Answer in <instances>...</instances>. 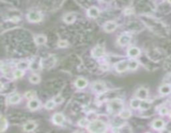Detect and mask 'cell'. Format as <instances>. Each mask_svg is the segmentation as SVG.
<instances>
[{
  "label": "cell",
  "mask_w": 171,
  "mask_h": 133,
  "mask_svg": "<svg viewBox=\"0 0 171 133\" xmlns=\"http://www.w3.org/2000/svg\"><path fill=\"white\" fill-rule=\"evenodd\" d=\"M87 128L90 133H106L108 130L107 124L102 120L98 119L90 122Z\"/></svg>",
  "instance_id": "1"
},
{
  "label": "cell",
  "mask_w": 171,
  "mask_h": 133,
  "mask_svg": "<svg viewBox=\"0 0 171 133\" xmlns=\"http://www.w3.org/2000/svg\"><path fill=\"white\" fill-rule=\"evenodd\" d=\"M108 107L111 113L113 114H119L123 110H124V103L120 99H112L109 101V102L108 104Z\"/></svg>",
  "instance_id": "2"
},
{
  "label": "cell",
  "mask_w": 171,
  "mask_h": 133,
  "mask_svg": "<svg viewBox=\"0 0 171 133\" xmlns=\"http://www.w3.org/2000/svg\"><path fill=\"white\" fill-rule=\"evenodd\" d=\"M52 120L53 122L55 124V125L60 126L62 125L63 123L65 121V117L62 113L60 112H56L55 114H53V116L52 117Z\"/></svg>",
  "instance_id": "3"
},
{
  "label": "cell",
  "mask_w": 171,
  "mask_h": 133,
  "mask_svg": "<svg viewBox=\"0 0 171 133\" xmlns=\"http://www.w3.org/2000/svg\"><path fill=\"white\" fill-rule=\"evenodd\" d=\"M28 19L31 22H39V21H41L42 19V14L39 12L32 11L30 13H28Z\"/></svg>",
  "instance_id": "4"
},
{
  "label": "cell",
  "mask_w": 171,
  "mask_h": 133,
  "mask_svg": "<svg viewBox=\"0 0 171 133\" xmlns=\"http://www.w3.org/2000/svg\"><path fill=\"white\" fill-rule=\"evenodd\" d=\"M92 87H93V90H94V92H96L99 94L104 93L105 92V90H106L105 85L101 81H96V82L93 83Z\"/></svg>",
  "instance_id": "5"
},
{
  "label": "cell",
  "mask_w": 171,
  "mask_h": 133,
  "mask_svg": "<svg viewBox=\"0 0 171 133\" xmlns=\"http://www.w3.org/2000/svg\"><path fill=\"white\" fill-rule=\"evenodd\" d=\"M149 95V91L144 88V87H140L139 89L136 92V97L139 98V100H146Z\"/></svg>",
  "instance_id": "6"
},
{
  "label": "cell",
  "mask_w": 171,
  "mask_h": 133,
  "mask_svg": "<svg viewBox=\"0 0 171 133\" xmlns=\"http://www.w3.org/2000/svg\"><path fill=\"white\" fill-rule=\"evenodd\" d=\"M115 68L117 72L119 73H123V72H125L129 68V62L128 61H120L119 63H117L115 66Z\"/></svg>",
  "instance_id": "7"
},
{
  "label": "cell",
  "mask_w": 171,
  "mask_h": 133,
  "mask_svg": "<svg viewBox=\"0 0 171 133\" xmlns=\"http://www.w3.org/2000/svg\"><path fill=\"white\" fill-rule=\"evenodd\" d=\"M40 106H41V102L38 99H36V98L28 101V106L30 110H37V109L40 107Z\"/></svg>",
  "instance_id": "8"
},
{
  "label": "cell",
  "mask_w": 171,
  "mask_h": 133,
  "mask_svg": "<svg viewBox=\"0 0 171 133\" xmlns=\"http://www.w3.org/2000/svg\"><path fill=\"white\" fill-rule=\"evenodd\" d=\"M152 127L155 130H163L165 127V122L162 119H155L152 122Z\"/></svg>",
  "instance_id": "9"
},
{
  "label": "cell",
  "mask_w": 171,
  "mask_h": 133,
  "mask_svg": "<svg viewBox=\"0 0 171 133\" xmlns=\"http://www.w3.org/2000/svg\"><path fill=\"white\" fill-rule=\"evenodd\" d=\"M87 85H88V81L85 78H83V77H79V78H78L75 81V86L79 89H83V88H85L87 87Z\"/></svg>",
  "instance_id": "10"
},
{
  "label": "cell",
  "mask_w": 171,
  "mask_h": 133,
  "mask_svg": "<svg viewBox=\"0 0 171 133\" xmlns=\"http://www.w3.org/2000/svg\"><path fill=\"white\" fill-rule=\"evenodd\" d=\"M116 27H117V24L113 21H109V22L105 23V26H104V28L108 33H111V32L114 31Z\"/></svg>",
  "instance_id": "11"
},
{
  "label": "cell",
  "mask_w": 171,
  "mask_h": 133,
  "mask_svg": "<svg viewBox=\"0 0 171 133\" xmlns=\"http://www.w3.org/2000/svg\"><path fill=\"white\" fill-rule=\"evenodd\" d=\"M36 127H37V124L35 122H33V121H28L24 125V130L27 132H30V131H33L35 129Z\"/></svg>",
  "instance_id": "12"
},
{
  "label": "cell",
  "mask_w": 171,
  "mask_h": 133,
  "mask_svg": "<svg viewBox=\"0 0 171 133\" xmlns=\"http://www.w3.org/2000/svg\"><path fill=\"white\" fill-rule=\"evenodd\" d=\"M92 52L94 57H100L105 53V48L102 46H97L93 49Z\"/></svg>",
  "instance_id": "13"
},
{
  "label": "cell",
  "mask_w": 171,
  "mask_h": 133,
  "mask_svg": "<svg viewBox=\"0 0 171 133\" xmlns=\"http://www.w3.org/2000/svg\"><path fill=\"white\" fill-rule=\"evenodd\" d=\"M20 100H21V96L17 93H13V94H11L10 97L8 98V102H9V103L11 104L19 103L20 102Z\"/></svg>",
  "instance_id": "14"
},
{
  "label": "cell",
  "mask_w": 171,
  "mask_h": 133,
  "mask_svg": "<svg viewBox=\"0 0 171 133\" xmlns=\"http://www.w3.org/2000/svg\"><path fill=\"white\" fill-rule=\"evenodd\" d=\"M130 39H131V37L129 34H123V35L119 37V44L121 46H125V45H127L130 43Z\"/></svg>",
  "instance_id": "15"
},
{
  "label": "cell",
  "mask_w": 171,
  "mask_h": 133,
  "mask_svg": "<svg viewBox=\"0 0 171 133\" xmlns=\"http://www.w3.org/2000/svg\"><path fill=\"white\" fill-rule=\"evenodd\" d=\"M159 91L161 95H168L171 93V86L169 84L162 85Z\"/></svg>",
  "instance_id": "16"
},
{
  "label": "cell",
  "mask_w": 171,
  "mask_h": 133,
  "mask_svg": "<svg viewBox=\"0 0 171 133\" xmlns=\"http://www.w3.org/2000/svg\"><path fill=\"white\" fill-rule=\"evenodd\" d=\"M128 54H129V56H130V57H135L140 54V50H139L138 48H136V47H131V48H129V50H128Z\"/></svg>",
  "instance_id": "17"
},
{
  "label": "cell",
  "mask_w": 171,
  "mask_h": 133,
  "mask_svg": "<svg viewBox=\"0 0 171 133\" xmlns=\"http://www.w3.org/2000/svg\"><path fill=\"white\" fill-rule=\"evenodd\" d=\"M88 15L89 17H91V18H97L100 15L99 8H96V7H91L90 8H88Z\"/></svg>",
  "instance_id": "18"
},
{
  "label": "cell",
  "mask_w": 171,
  "mask_h": 133,
  "mask_svg": "<svg viewBox=\"0 0 171 133\" xmlns=\"http://www.w3.org/2000/svg\"><path fill=\"white\" fill-rule=\"evenodd\" d=\"M151 106V102H149V100H142L140 102V106L139 108L143 111H145V110H148V109L150 108Z\"/></svg>",
  "instance_id": "19"
},
{
  "label": "cell",
  "mask_w": 171,
  "mask_h": 133,
  "mask_svg": "<svg viewBox=\"0 0 171 133\" xmlns=\"http://www.w3.org/2000/svg\"><path fill=\"white\" fill-rule=\"evenodd\" d=\"M64 20L68 23H71L75 20V15L73 13H69L64 15Z\"/></svg>",
  "instance_id": "20"
},
{
  "label": "cell",
  "mask_w": 171,
  "mask_h": 133,
  "mask_svg": "<svg viewBox=\"0 0 171 133\" xmlns=\"http://www.w3.org/2000/svg\"><path fill=\"white\" fill-rule=\"evenodd\" d=\"M141 100H139V98H133L132 100L130 101V106L134 109H138L140 106Z\"/></svg>",
  "instance_id": "21"
},
{
  "label": "cell",
  "mask_w": 171,
  "mask_h": 133,
  "mask_svg": "<svg viewBox=\"0 0 171 133\" xmlns=\"http://www.w3.org/2000/svg\"><path fill=\"white\" fill-rule=\"evenodd\" d=\"M119 115L120 118H122V119H128V118H130L131 117V111L130 110H128V109H124Z\"/></svg>",
  "instance_id": "22"
},
{
  "label": "cell",
  "mask_w": 171,
  "mask_h": 133,
  "mask_svg": "<svg viewBox=\"0 0 171 133\" xmlns=\"http://www.w3.org/2000/svg\"><path fill=\"white\" fill-rule=\"evenodd\" d=\"M89 123H90V121L88 118H82L78 122V125L80 127H88Z\"/></svg>",
  "instance_id": "23"
},
{
  "label": "cell",
  "mask_w": 171,
  "mask_h": 133,
  "mask_svg": "<svg viewBox=\"0 0 171 133\" xmlns=\"http://www.w3.org/2000/svg\"><path fill=\"white\" fill-rule=\"evenodd\" d=\"M119 133H132V129L127 124H124L119 127Z\"/></svg>",
  "instance_id": "24"
},
{
  "label": "cell",
  "mask_w": 171,
  "mask_h": 133,
  "mask_svg": "<svg viewBox=\"0 0 171 133\" xmlns=\"http://www.w3.org/2000/svg\"><path fill=\"white\" fill-rule=\"evenodd\" d=\"M8 127V122L3 115L1 116V132L3 133Z\"/></svg>",
  "instance_id": "25"
},
{
  "label": "cell",
  "mask_w": 171,
  "mask_h": 133,
  "mask_svg": "<svg viewBox=\"0 0 171 133\" xmlns=\"http://www.w3.org/2000/svg\"><path fill=\"white\" fill-rule=\"evenodd\" d=\"M29 81L31 83H33V84H38L39 81H40V77L37 74H32L30 77H29Z\"/></svg>",
  "instance_id": "26"
},
{
  "label": "cell",
  "mask_w": 171,
  "mask_h": 133,
  "mask_svg": "<svg viewBox=\"0 0 171 133\" xmlns=\"http://www.w3.org/2000/svg\"><path fill=\"white\" fill-rule=\"evenodd\" d=\"M24 97L28 100H32V99H34L36 98V93L34 91H28V92L25 93Z\"/></svg>",
  "instance_id": "27"
},
{
  "label": "cell",
  "mask_w": 171,
  "mask_h": 133,
  "mask_svg": "<svg viewBox=\"0 0 171 133\" xmlns=\"http://www.w3.org/2000/svg\"><path fill=\"white\" fill-rule=\"evenodd\" d=\"M35 42L37 44L42 45V44H44L46 43V38L43 35H39L38 37H36Z\"/></svg>",
  "instance_id": "28"
},
{
  "label": "cell",
  "mask_w": 171,
  "mask_h": 133,
  "mask_svg": "<svg viewBox=\"0 0 171 133\" xmlns=\"http://www.w3.org/2000/svg\"><path fill=\"white\" fill-rule=\"evenodd\" d=\"M56 103L54 102V101L53 100H49L47 102L45 103V108L48 109V110H52L55 107Z\"/></svg>",
  "instance_id": "29"
},
{
  "label": "cell",
  "mask_w": 171,
  "mask_h": 133,
  "mask_svg": "<svg viewBox=\"0 0 171 133\" xmlns=\"http://www.w3.org/2000/svg\"><path fill=\"white\" fill-rule=\"evenodd\" d=\"M139 63L136 60H131L129 62V68L130 70H135L136 68H138Z\"/></svg>",
  "instance_id": "30"
},
{
  "label": "cell",
  "mask_w": 171,
  "mask_h": 133,
  "mask_svg": "<svg viewBox=\"0 0 171 133\" xmlns=\"http://www.w3.org/2000/svg\"><path fill=\"white\" fill-rule=\"evenodd\" d=\"M13 75H14V78H20L24 76V71L21 70V69H17V70L14 71Z\"/></svg>",
  "instance_id": "31"
},
{
  "label": "cell",
  "mask_w": 171,
  "mask_h": 133,
  "mask_svg": "<svg viewBox=\"0 0 171 133\" xmlns=\"http://www.w3.org/2000/svg\"><path fill=\"white\" fill-rule=\"evenodd\" d=\"M53 100L54 101V102H55L56 105H57V104L62 103V102H64V98H63V97L61 95H58L56 96V97H54V98H53Z\"/></svg>",
  "instance_id": "32"
},
{
  "label": "cell",
  "mask_w": 171,
  "mask_h": 133,
  "mask_svg": "<svg viewBox=\"0 0 171 133\" xmlns=\"http://www.w3.org/2000/svg\"><path fill=\"white\" fill-rule=\"evenodd\" d=\"M159 112H160V114H161V115H166V114H168L169 110H168V108L166 107V106H162L160 108V110H159Z\"/></svg>",
  "instance_id": "33"
},
{
  "label": "cell",
  "mask_w": 171,
  "mask_h": 133,
  "mask_svg": "<svg viewBox=\"0 0 171 133\" xmlns=\"http://www.w3.org/2000/svg\"><path fill=\"white\" fill-rule=\"evenodd\" d=\"M58 45L60 48H65V47L68 46V42L65 40H60L58 43Z\"/></svg>",
  "instance_id": "34"
},
{
  "label": "cell",
  "mask_w": 171,
  "mask_h": 133,
  "mask_svg": "<svg viewBox=\"0 0 171 133\" xmlns=\"http://www.w3.org/2000/svg\"><path fill=\"white\" fill-rule=\"evenodd\" d=\"M19 69H21V70H23V69H24V68H28V63H24V62H21V63L19 64Z\"/></svg>",
  "instance_id": "35"
},
{
  "label": "cell",
  "mask_w": 171,
  "mask_h": 133,
  "mask_svg": "<svg viewBox=\"0 0 171 133\" xmlns=\"http://www.w3.org/2000/svg\"><path fill=\"white\" fill-rule=\"evenodd\" d=\"M160 133H171V132L169 130H167V129H163V130L160 131Z\"/></svg>",
  "instance_id": "36"
},
{
  "label": "cell",
  "mask_w": 171,
  "mask_h": 133,
  "mask_svg": "<svg viewBox=\"0 0 171 133\" xmlns=\"http://www.w3.org/2000/svg\"><path fill=\"white\" fill-rule=\"evenodd\" d=\"M74 133H83L82 131H75Z\"/></svg>",
  "instance_id": "37"
},
{
  "label": "cell",
  "mask_w": 171,
  "mask_h": 133,
  "mask_svg": "<svg viewBox=\"0 0 171 133\" xmlns=\"http://www.w3.org/2000/svg\"><path fill=\"white\" fill-rule=\"evenodd\" d=\"M169 103H170V105H171V100H170V102H169Z\"/></svg>",
  "instance_id": "38"
},
{
  "label": "cell",
  "mask_w": 171,
  "mask_h": 133,
  "mask_svg": "<svg viewBox=\"0 0 171 133\" xmlns=\"http://www.w3.org/2000/svg\"><path fill=\"white\" fill-rule=\"evenodd\" d=\"M170 118H171V111H170Z\"/></svg>",
  "instance_id": "39"
},
{
  "label": "cell",
  "mask_w": 171,
  "mask_h": 133,
  "mask_svg": "<svg viewBox=\"0 0 171 133\" xmlns=\"http://www.w3.org/2000/svg\"><path fill=\"white\" fill-rule=\"evenodd\" d=\"M113 133H119V132H113Z\"/></svg>",
  "instance_id": "40"
},
{
  "label": "cell",
  "mask_w": 171,
  "mask_h": 133,
  "mask_svg": "<svg viewBox=\"0 0 171 133\" xmlns=\"http://www.w3.org/2000/svg\"><path fill=\"white\" fill-rule=\"evenodd\" d=\"M147 133H149V132H147Z\"/></svg>",
  "instance_id": "41"
}]
</instances>
